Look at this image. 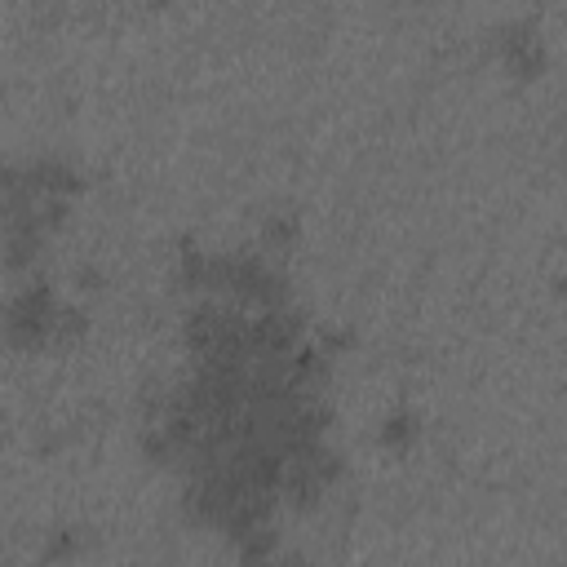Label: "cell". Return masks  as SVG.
Instances as JSON below:
<instances>
[{
  "label": "cell",
  "mask_w": 567,
  "mask_h": 567,
  "mask_svg": "<svg viewBox=\"0 0 567 567\" xmlns=\"http://www.w3.org/2000/svg\"><path fill=\"white\" fill-rule=\"evenodd\" d=\"M54 293H49V284H32L23 288V293L9 302L5 311V337L14 342L18 350H36L49 342V324H54Z\"/></svg>",
  "instance_id": "cell-1"
},
{
  "label": "cell",
  "mask_w": 567,
  "mask_h": 567,
  "mask_svg": "<svg viewBox=\"0 0 567 567\" xmlns=\"http://www.w3.org/2000/svg\"><path fill=\"white\" fill-rule=\"evenodd\" d=\"M297 337H302V315L297 311H266L262 319L249 324V359H284L288 350H297Z\"/></svg>",
  "instance_id": "cell-2"
},
{
  "label": "cell",
  "mask_w": 567,
  "mask_h": 567,
  "mask_svg": "<svg viewBox=\"0 0 567 567\" xmlns=\"http://www.w3.org/2000/svg\"><path fill=\"white\" fill-rule=\"evenodd\" d=\"M501 54H505V63L519 71V76H536V71L545 67V49L536 45V36H532L528 23L505 27V32H501Z\"/></svg>",
  "instance_id": "cell-3"
},
{
  "label": "cell",
  "mask_w": 567,
  "mask_h": 567,
  "mask_svg": "<svg viewBox=\"0 0 567 567\" xmlns=\"http://www.w3.org/2000/svg\"><path fill=\"white\" fill-rule=\"evenodd\" d=\"M23 187L32 191V195H71L80 187V178H76V169L71 164H63V160H36L32 169L23 173Z\"/></svg>",
  "instance_id": "cell-4"
},
{
  "label": "cell",
  "mask_w": 567,
  "mask_h": 567,
  "mask_svg": "<svg viewBox=\"0 0 567 567\" xmlns=\"http://www.w3.org/2000/svg\"><path fill=\"white\" fill-rule=\"evenodd\" d=\"M222 328H226V311L222 306H195V311L187 315V342L195 355H209V346L222 337Z\"/></svg>",
  "instance_id": "cell-5"
},
{
  "label": "cell",
  "mask_w": 567,
  "mask_h": 567,
  "mask_svg": "<svg viewBox=\"0 0 567 567\" xmlns=\"http://www.w3.org/2000/svg\"><path fill=\"white\" fill-rule=\"evenodd\" d=\"M36 253H40V226H18V231H9V240H5V266L9 271L32 266Z\"/></svg>",
  "instance_id": "cell-6"
},
{
  "label": "cell",
  "mask_w": 567,
  "mask_h": 567,
  "mask_svg": "<svg viewBox=\"0 0 567 567\" xmlns=\"http://www.w3.org/2000/svg\"><path fill=\"white\" fill-rule=\"evenodd\" d=\"M262 244H266V249H275V253L293 249V244H297V218H293V213H271L266 226H262Z\"/></svg>",
  "instance_id": "cell-7"
},
{
  "label": "cell",
  "mask_w": 567,
  "mask_h": 567,
  "mask_svg": "<svg viewBox=\"0 0 567 567\" xmlns=\"http://www.w3.org/2000/svg\"><path fill=\"white\" fill-rule=\"evenodd\" d=\"M412 439H417V417L412 412H395V417L381 421V443L386 448H408Z\"/></svg>",
  "instance_id": "cell-8"
},
{
  "label": "cell",
  "mask_w": 567,
  "mask_h": 567,
  "mask_svg": "<svg viewBox=\"0 0 567 567\" xmlns=\"http://www.w3.org/2000/svg\"><path fill=\"white\" fill-rule=\"evenodd\" d=\"M204 266H209V257L200 249H182V262H178V284L182 288H204Z\"/></svg>",
  "instance_id": "cell-9"
},
{
  "label": "cell",
  "mask_w": 567,
  "mask_h": 567,
  "mask_svg": "<svg viewBox=\"0 0 567 567\" xmlns=\"http://www.w3.org/2000/svg\"><path fill=\"white\" fill-rule=\"evenodd\" d=\"M85 333V311H54V324H49V337L54 342H76V337Z\"/></svg>",
  "instance_id": "cell-10"
},
{
  "label": "cell",
  "mask_w": 567,
  "mask_h": 567,
  "mask_svg": "<svg viewBox=\"0 0 567 567\" xmlns=\"http://www.w3.org/2000/svg\"><path fill=\"white\" fill-rule=\"evenodd\" d=\"M76 550H80L76 528H58L54 536H49V545H45V559H67V554H76Z\"/></svg>",
  "instance_id": "cell-11"
},
{
  "label": "cell",
  "mask_w": 567,
  "mask_h": 567,
  "mask_svg": "<svg viewBox=\"0 0 567 567\" xmlns=\"http://www.w3.org/2000/svg\"><path fill=\"white\" fill-rule=\"evenodd\" d=\"M142 448H147L156 461H173V457H178V452H173V443L164 439V430H151V435H142Z\"/></svg>",
  "instance_id": "cell-12"
},
{
  "label": "cell",
  "mask_w": 567,
  "mask_h": 567,
  "mask_svg": "<svg viewBox=\"0 0 567 567\" xmlns=\"http://www.w3.org/2000/svg\"><path fill=\"white\" fill-rule=\"evenodd\" d=\"M271 567H311V563H306V559H297V554H288V559H275Z\"/></svg>",
  "instance_id": "cell-13"
},
{
  "label": "cell",
  "mask_w": 567,
  "mask_h": 567,
  "mask_svg": "<svg viewBox=\"0 0 567 567\" xmlns=\"http://www.w3.org/2000/svg\"><path fill=\"white\" fill-rule=\"evenodd\" d=\"M80 280H85V288H98V271H89V266H85V271H80Z\"/></svg>",
  "instance_id": "cell-14"
}]
</instances>
